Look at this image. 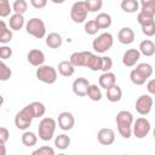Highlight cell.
Returning <instances> with one entry per match:
<instances>
[{
  "instance_id": "6da1fadb",
  "label": "cell",
  "mask_w": 155,
  "mask_h": 155,
  "mask_svg": "<svg viewBox=\"0 0 155 155\" xmlns=\"http://www.w3.org/2000/svg\"><path fill=\"white\" fill-rule=\"evenodd\" d=\"M115 121H116V126L120 136L125 139H130L133 136V132H132V126L134 121L133 114L128 110H120L116 114Z\"/></svg>"
},
{
  "instance_id": "7a4b0ae2",
  "label": "cell",
  "mask_w": 155,
  "mask_h": 155,
  "mask_svg": "<svg viewBox=\"0 0 155 155\" xmlns=\"http://www.w3.org/2000/svg\"><path fill=\"white\" fill-rule=\"evenodd\" d=\"M56 127H57V121L52 117H42L41 121L39 122V127H38V136L41 140L44 142H48L53 138L54 132H56Z\"/></svg>"
},
{
  "instance_id": "3957f363",
  "label": "cell",
  "mask_w": 155,
  "mask_h": 155,
  "mask_svg": "<svg viewBox=\"0 0 155 155\" xmlns=\"http://www.w3.org/2000/svg\"><path fill=\"white\" fill-rule=\"evenodd\" d=\"M25 30L29 35L36 38V39H42L46 35V25L41 18L33 17L25 23Z\"/></svg>"
},
{
  "instance_id": "277c9868",
  "label": "cell",
  "mask_w": 155,
  "mask_h": 155,
  "mask_svg": "<svg viewBox=\"0 0 155 155\" xmlns=\"http://www.w3.org/2000/svg\"><path fill=\"white\" fill-rule=\"evenodd\" d=\"M33 119H34V116H33L31 109H30V107L28 104L16 114V116H15V126L18 130L27 131L30 127Z\"/></svg>"
},
{
  "instance_id": "5b68a950",
  "label": "cell",
  "mask_w": 155,
  "mask_h": 155,
  "mask_svg": "<svg viewBox=\"0 0 155 155\" xmlns=\"http://www.w3.org/2000/svg\"><path fill=\"white\" fill-rule=\"evenodd\" d=\"M113 44H114L113 34L105 31V33L99 34V35L92 41V48H93L97 53H104V52H107L108 50L111 48Z\"/></svg>"
},
{
  "instance_id": "8992f818",
  "label": "cell",
  "mask_w": 155,
  "mask_h": 155,
  "mask_svg": "<svg viewBox=\"0 0 155 155\" xmlns=\"http://www.w3.org/2000/svg\"><path fill=\"white\" fill-rule=\"evenodd\" d=\"M35 75L39 81L47 84V85L54 84L57 81V76H58L56 68H53L52 65H45V64L38 67Z\"/></svg>"
},
{
  "instance_id": "52a82bcc",
  "label": "cell",
  "mask_w": 155,
  "mask_h": 155,
  "mask_svg": "<svg viewBox=\"0 0 155 155\" xmlns=\"http://www.w3.org/2000/svg\"><path fill=\"white\" fill-rule=\"evenodd\" d=\"M150 128H151V125H150V121L144 117V116H140L138 119H136L133 121V126H132V132H133V136L138 139H143L145 138L149 132H150Z\"/></svg>"
},
{
  "instance_id": "ba28073f",
  "label": "cell",
  "mask_w": 155,
  "mask_h": 155,
  "mask_svg": "<svg viewBox=\"0 0 155 155\" xmlns=\"http://www.w3.org/2000/svg\"><path fill=\"white\" fill-rule=\"evenodd\" d=\"M87 6L84 1H76L73 4L71 8H70V18L74 23H85L86 18H87Z\"/></svg>"
},
{
  "instance_id": "9c48e42d",
  "label": "cell",
  "mask_w": 155,
  "mask_h": 155,
  "mask_svg": "<svg viewBox=\"0 0 155 155\" xmlns=\"http://www.w3.org/2000/svg\"><path fill=\"white\" fill-rule=\"evenodd\" d=\"M153 104H154V99L150 94H142L136 101V110L139 115L145 116L151 111Z\"/></svg>"
},
{
  "instance_id": "30bf717a",
  "label": "cell",
  "mask_w": 155,
  "mask_h": 155,
  "mask_svg": "<svg viewBox=\"0 0 155 155\" xmlns=\"http://www.w3.org/2000/svg\"><path fill=\"white\" fill-rule=\"evenodd\" d=\"M92 56V52L90 51H79L70 54L69 61L74 64V67H87V63Z\"/></svg>"
},
{
  "instance_id": "8fae6325",
  "label": "cell",
  "mask_w": 155,
  "mask_h": 155,
  "mask_svg": "<svg viewBox=\"0 0 155 155\" xmlns=\"http://www.w3.org/2000/svg\"><path fill=\"white\" fill-rule=\"evenodd\" d=\"M57 122H58V127L61 130L70 131L75 125V119H74V115L70 111H62L58 115Z\"/></svg>"
},
{
  "instance_id": "7c38bea8",
  "label": "cell",
  "mask_w": 155,
  "mask_h": 155,
  "mask_svg": "<svg viewBox=\"0 0 155 155\" xmlns=\"http://www.w3.org/2000/svg\"><path fill=\"white\" fill-rule=\"evenodd\" d=\"M140 51L137 48H130L122 54V64L127 68L134 67L140 59Z\"/></svg>"
},
{
  "instance_id": "4fadbf2b",
  "label": "cell",
  "mask_w": 155,
  "mask_h": 155,
  "mask_svg": "<svg viewBox=\"0 0 155 155\" xmlns=\"http://www.w3.org/2000/svg\"><path fill=\"white\" fill-rule=\"evenodd\" d=\"M90 81L86 78H78L73 81V92L74 94L79 96V97H85L87 96V91L90 87Z\"/></svg>"
},
{
  "instance_id": "5bb4252c",
  "label": "cell",
  "mask_w": 155,
  "mask_h": 155,
  "mask_svg": "<svg viewBox=\"0 0 155 155\" xmlns=\"http://www.w3.org/2000/svg\"><path fill=\"white\" fill-rule=\"evenodd\" d=\"M97 140L102 145H111L115 142V132L109 127L101 128L97 133Z\"/></svg>"
},
{
  "instance_id": "9a60e30c",
  "label": "cell",
  "mask_w": 155,
  "mask_h": 155,
  "mask_svg": "<svg viewBox=\"0 0 155 155\" xmlns=\"http://www.w3.org/2000/svg\"><path fill=\"white\" fill-rule=\"evenodd\" d=\"M28 62L34 67H40L45 63V53L39 48H33L27 54Z\"/></svg>"
},
{
  "instance_id": "2e32d148",
  "label": "cell",
  "mask_w": 155,
  "mask_h": 155,
  "mask_svg": "<svg viewBox=\"0 0 155 155\" xmlns=\"http://www.w3.org/2000/svg\"><path fill=\"white\" fill-rule=\"evenodd\" d=\"M117 40L122 45H131L134 41V31L130 27H124L117 33Z\"/></svg>"
},
{
  "instance_id": "e0dca14e",
  "label": "cell",
  "mask_w": 155,
  "mask_h": 155,
  "mask_svg": "<svg viewBox=\"0 0 155 155\" xmlns=\"http://www.w3.org/2000/svg\"><path fill=\"white\" fill-rule=\"evenodd\" d=\"M98 84H99V86H101L102 88L107 90V88H109L110 86H113V85L116 84V75H115L114 73H111V71H105V73H103V74L99 76Z\"/></svg>"
},
{
  "instance_id": "ac0fdd59",
  "label": "cell",
  "mask_w": 155,
  "mask_h": 155,
  "mask_svg": "<svg viewBox=\"0 0 155 155\" xmlns=\"http://www.w3.org/2000/svg\"><path fill=\"white\" fill-rule=\"evenodd\" d=\"M25 24V21H24V16L21 15V13H13L10 16V19H8V27L10 29L17 31V30H21Z\"/></svg>"
},
{
  "instance_id": "d6986e66",
  "label": "cell",
  "mask_w": 155,
  "mask_h": 155,
  "mask_svg": "<svg viewBox=\"0 0 155 155\" xmlns=\"http://www.w3.org/2000/svg\"><path fill=\"white\" fill-rule=\"evenodd\" d=\"M107 91V99L109 101V102H111V103H116V102H119L120 99H121V97H122V90H121V87L119 86V85H113V86H110L109 88H107L105 90Z\"/></svg>"
},
{
  "instance_id": "ffe728a7",
  "label": "cell",
  "mask_w": 155,
  "mask_h": 155,
  "mask_svg": "<svg viewBox=\"0 0 155 155\" xmlns=\"http://www.w3.org/2000/svg\"><path fill=\"white\" fill-rule=\"evenodd\" d=\"M75 71V67L70 61H62L58 63V73L64 76V78H69L74 74Z\"/></svg>"
},
{
  "instance_id": "44dd1931",
  "label": "cell",
  "mask_w": 155,
  "mask_h": 155,
  "mask_svg": "<svg viewBox=\"0 0 155 155\" xmlns=\"http://www.w3.org/2000/svg\"><path fill=\"white\" fill-rule=\"evenodd\" d=\"M46 45L50 47V48H58L62 46L63 44V39L59 33H56V31H52L47 36H46Z\"/></svg>"
},
{
  "instance_id": "7402d4cb",
  "label": "cell",
  "mask_w": 155,
  "mask_h": 155,
  "mask_svg": "<svg viewBox=\"0 0 155 155\" xmlns=\"http://www.w3.org/2000/svg\"><path fill=\"white\" fill-rule=\"evenodd\" d=\"M139 51H140L142 54H144L147 57H151V56L155 54V44L150 39H145V40L140 41Z\"/></svg>"
},
{
  "instance_id": "603a6c76",
  "label": "cell",
  "mask_w": 155,
  "mask_h": 155,
  "mask_svg": "<svg viewBox=\"0 0 155 155\" xmlns=\"http://www.w3.org/2000/svg\"><path fill=\"white\" fill-rule=\"evenodd\" d=\"M94 21H96L97 25L99 27V29H108L111 25V22H113L111 16L109 13H107V12L98 13L97 17L94 18Z\"/></svg>"
},
{
  "instance_id": "cb8c5ba5",
  "label": "cell",
  "mask_w": 155,
  "mask_h": 155,
  "mask_svg": "<svg viewBox=\"0 0 155 155\" xmlns=\"http://www.w3.org/2000/svg\"><path fill=\"white\" fill-rule=\"evenodd\" d=\"M139 5L138 0H121L120 7L126 13H136L139 11Z\"/></svg>"
},
{
  "instance_id": "d4e9b609",
  "label": "cell",
  "mask_w": 155,
  "mask_h": 155,
  "mask_svg": "<svg viewBox=\"0 0 155 155\" xmlns=\"http://www.w3.org/2000/svg\"><path fill=\"white\" fill-rule=\"evenodd\" d=\"M13 38V34H12V29H8L6 23L4 21L0 22V42L2 45H6L8 44Z\"/></svg>"
},
{
  "instance_id": "484cf974",
  "label": "cell",
  "mask_w": 155,
  "mask_h": 155,
  "mask_svg": "<svg viewBox=\"0 0 155 155\" xmlns=\"http://www.w3.org/2000/svg\"><path fill=\"white\" fill-rule=\"evenodd\" d=\"M21 140H22V144L24 147L30 148V147L36 145V143H38V136L34 132H31V131H24L23 134H22V137H21Z\"/></svg>"
},
{
  "instance_id": "4316f807",
  "label": "cell",
  "mask_w": 155,
  "mask_h": 155,
  "mask_svg": "<svg viewBox=\"0 0 155 155\" xmlns=\"http://www.w3.org/2000/svg\"><path fill=\"white\" fill-rule=\"evenodd\" d=\"M70 142H71L70 137L64 134V133H62V134L56 136V138H54V147L57 149H59V150H65V149L69 148Z\"/></svg>"
},
{
  "instance_id": "83f0119b",
  "label": "cell",
  "mask_w": 155,
  "mask_h": 155,
  "mask_svg": "<svg viewBox=\"0 0 155 155\" xmlns=\"http://www.w3.org/2000/svg\"><path fill=\"white\" fill-rule=\"evenodd\" d=\"M29 107H30V109H31V113H33L34 119H35V117H42V116L45 115V113H46V107H45V104L41 103V102H38V101L31 102V103L29 104Z\"/></svg>"
},
{
  "instance_id": "f1b7e54d",
  "label": "cell",
  "mask_w": 155,
  "mask_h": 155,
  "mask_svg": "<svg viewBox=\"0 0 155 155\" xmlns=\"http://www.w3.org/2000/svg\"><path fill=\"white\" fill-rule=\"evenodd\" d=\"M102 62H103V58L101 56H97V54L92 53L86 68H88L92 71H98V70L102 69Z\"/></svg>"
},
{
  "instance_id": "f546056e",
  "label": "cell",
  "mask_w": 155,
  "mask_h": 155,
  "mask_svg": "<svg viewBox=\"0 0 155 155\" xmlns=\"http://www.w3.org/2000/svg\"><path fill=\"white\" fill-rule=\"evenodd\" d=\"M134 69H136L145 80H148V79L151 76V74H153V67H151V64H149V63H138Z\"/></svg>"
},
{
  "instance_id": "4dcf8cb0",
  "label": "cell",
  "mask_w": 155,
  "mask_h": 155,
  "mask_svg": "<svg viewBox=\"0 0 155 155\" xmlns=\"http://www.w3.org/2000/svg\"><path fill=\"white\" fill-rule=\"evenodd\" d=\"M87 97L93 101V102H99L102 99V91H101V86L97 85H90L88 91H87Z\"/></svg>"
},
{
  "instance_id": "1f68e13d",
  "label": "cell",
  "mask_w": 155,
  "mask_h": 155,
  "mask_svg": "<svg viewBox=\"0 0 155 155\" xmlns=\"http://www.w3.org/2000/svg\"><path fill=\"white\" fill-rule=\"evenodd\" d=\"M12 8H13L15 13L24 15L28 10V2L25 0H15L12 4Z\"/></svg>"
},
{
  "instance_id": "d6a6232c",
  "label": "cell",
  "mask_w": 155,
  "mask_h": 155,
  "mask_svg": "<svg viewBox=\"0 0 155 155\" xmlns=\"http://www.w3.org/2000/svg\"><path fill=\"white\" fill-rule=\"evenodd\" d=\"M12 76V70L8 68V65L1 61L0 62V80L1 81H7Z\"/></svg>"
},
{
  "instance_id": "836d02e7",
  "label": "cell",
  "mask_w": 155,
  "mask_h": 155,
  "mask_svg": "<svg viewBox=\"0 0 155 155\" xmlns=\"http://www.w3.org/2000/svg\"><path fill=\"white\" fill-rule=\"evenodd\" d=\"M84 29H85V33L88 34V35H96L99 31V27L97 25V23H96L94 19L87 21L85 23V25H84Z\"/></svg>"
},
{
  "instance_id": "e575fe53",
  "label": "cell",
  "mask_w": 155,
  "mask_h": 155,
  "mask_svg": "<svg viewBox=\"0 0 155 155\" xmlns=\"http://www.w3.org/2000/svg\"><path fill=\"white\" fill-rule=\"evenodd\" d=\"M12 11H13V8L10 5L8 0H0V17H2V18L7 17L11 15Z\"/></svg>"
},
{
  "instance_id": "d590c367",
  "label": "cell",
  "mask_w": 155,
  "mask_h": 155,
  "mask_svg": "<svg viewBox=\"0 0 155 155\" xmlns=\"http://www.w3.org/2000/svg\"><path fill=\"white\" fill-rule=\"evenodd\" d=\"M88 12H97L103 6V0H85Z\"/></svg>"
},
{
  "instance_id": "8d00e7d4",
  "label": "cell",
  "mask_w": 155,
  "mask_h": 155,
  "mask_svg": "<svg viewBox=\"0 0 155 155\" xmlns=\"http://www.w3.org/2000/svg\"><path fill=\"white\" fill-rule=\"evenodd\" d=\"M130 80H131V82L132 84H134V85H138V86H140V85H144L145 84V79L136 70V69H132L131 70V73H130Z\"/></svg>"
},
{
  "instance_id": "74e56055",
  "label": "cell",
  "mask_w": 155,
  "mask_h": 155,
  "mask_svg": "<svg viewBox=\"0 0 155 155\" xmlns=\"http://www.w3.org/2000/svg\"><path fill=\"white\" fill-rule=\"evenodd\" d=\"M142 27V33L148 36V38H151L155 35V21L150 22V23H147L144 25H140Z\"/></svg>"
},
{
  "instance_id": "f35d334b",
  "label": "cell",
  "mask_w": 155,
  "mask_h": 155,
  "mask_svg": "<svg viewBox=\"0 0 155 155\" xmlns=\"http://www.w3.org/2000/svg\"><path fill=\"white\" fill-rule=\"evenodd\" d=\"M31 154L33 155H54V149L48 145H42V147L35 149Z\"/></svg>"
},
{
  "instance_id": "ab89813d",
  "label": "cell",
  "mask_w": 155,
  "mask_h": 155,
  "mask_svg": "<svg viewBox=\"0 0 155 155\" xmlns=\"http://www.w3.org/2000/svg\"><path fill=\"white\" fill-rule=\"evenodd\" d=\"M153 21H155V17H153V16H149V15H145V13H143V12H138V15H137V22L140 24V25H144V24H147V23H150V22H153Z\"/></svg>"
},
{
  "instance_id": "60d3db41",
  "label": "cell",
  "mask_w": 155,
  "mask_h": 155,
  "mask_svg": "<svg viewBox=\"0 0 155 155\" xmlns=\"http://www.w3.org/2000/svg\"><path fill=\"white\" fill-rule=\"evenodd\" d=\"M11 56H12V48L8 47L7 45H2L0 47V58H1V61L8 59Z\"/></svg>"
},
{
  "instance_id": "b9f144b4",
  "label": "cell",
  "mask_w": 155,
  "mask_h": 155,
  "mask_svg": "<svg viewBox=\"0 0 155 155\" xmlns=\"http://www.w3.org/2000/svg\"><path fill=\"white\" fill-rule=\"evenodd\" d=\"M103 62H102V71L105 73V71H110V69L113 68V59L108 56H103Z\"/></svg>"
},
{
  "instance_id": "7bdbcfd3",
  "label": "cell",
  "mask_w": 155,
  "mask_h": 155,
  "mask_svg": "<svg viewBox=\"0 0 155 155\" xmlns=\"http://www.w3.org/2000/svg\"><path fill=\"white\" fill-rule=\"evenodd\" d=\"M8 138H10V131L6 127H4V126L0 127V142L6 144V142L8 140Z\"/></svg>"
},
{
  "instance_id": "ee69618b",
  "label": "cell",
  "mask_w": 155,
  "mask_h": 155,
  "mask_svg": "<svg viewBox=\"0 0 155 155\" xmlns=\"http://www.w3.org/2000/svg\"><path fill=\"white\" fill-rule=\"evenodd\" d=\"M140 12L155 17V5H148V6H140Z\"/></svg>"
},
{
  "instance_id": "f6af8a7d",
  "label": "cell",
  "mask_w": 155,
  "mask_h": 155,
  "mask_svg": "<svg viewBox=\"0 0 155 155\" xmlns=\"http://www.w3.org/2000/svg\"><path fill=\"white\" fill-rule=\"evenodd\" d=\"M30 5L34 8L40 10V8H44L47 5V0H30Z\"/></svg>"
},
{
  "instance_id": "bcb514c9",
  "label": "cell",
  "mask_w": 155,
  "mask_h": 155,
  "mask_svg": "<svg viewBox=\"0 0 155 155\" xmlns=\"http://www.w3.org/2000/svg\"><path fill=\"white\" fill-rule=\"evenodd\" d=\"M147 91L150 93V94H154L155 96V79H151L147 82Z\"/></svg>"
},
{
  "instance_id": "7dc6e473",
  "label": "cell",
  "mask_w": 155,
  "mask_h": 155,
  "mask_svg": "<svg viewBox=\"0 0 155 155\" xmlns=\"http://www.w3.org/2000/svg\"><path fill=\"white\" fill-rule=\"evenodd\" d=\"M140 6H148V5H155V0H140Z\"/></svg>"
},
{
  "instance_id": "c3c4849f",
  "label": "cell",
  "mask_w": 155,
  "mask_h": 155,
  "mask_svg": "<svg viewBox=\"0 0 155 155\" xmlns=\"http://www.w3.org/2000/svg\"><path fill=\"white\" fill-rule=\"evenodd\" d=\"M53 4H57V5H59V4H63V2H65L67 0H51Z\"/></svg>"
},
{
  "instance_id": "681fc988",
  "label": "cell",
  "mask_w": 155,
  "mask_h": 155,
  "mask_svg": "<svg viewBox=\"0 0 155 155\" xmlns=\"http://www.w3.org/2000/svg\"><path fill=\"white\" fill-rule=\"evenodd\" d=\"M153 136H154V138H155V128H154V131H153Z\"/></svg>"
}]
</instances>
